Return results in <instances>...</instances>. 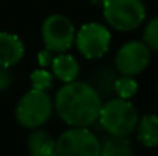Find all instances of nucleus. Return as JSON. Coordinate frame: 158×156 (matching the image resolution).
I'll return each instance as SVG.
<instances>
[{"instance_id":"obj_1","label":"nucleus","mask_w":158,"mask_h":156,"mask_svg":"<svg viewBox=\"0 0 158 156\" xmlns=\"http://www.w3.org/2000/svg\"><path fill=\"white\" fill-rule=\"evenodd\" d=\"M100 94L88 83H64L54 100L58 116L71 127H91L98 121L102 110Z\"/></svg>"},{"instance_id":"obj_2","label":"nucleus","mask_w":158,"mask_h":156,"mask_svg":"<svg viewBox=\"0 0 158 156\" xmlns=\"http://www.w3.org/2000/svg\"><path fill=\"white\" fill-rule=\"evenodd\" d=\"M138 112L134 107V104L129 100L123 98H112L103 103L98 122L102 129L107 135L115 136H129L135 132L138 124Z\"/></svg>"},{"instance_id":"obj_3","label":"nucleus","mask_w":158,"mask_h":156,"mask_svg":"<svg viewBox=\"0 0 158 156\" xmlns=\"http://www.w3.org/2000/svg\"><path fill=\"white\" fill-rule=\"evenodd\" d=\"M54 110V103L45 90L31 89L15 106V119L26 129H39L48 122Z\"/></svg>"},{"instance_id":"obj_4","label":"nucleus","mask_w":158,"mask_h":156,"mask_svg":"<svg viewBox=\"0 0 158 156\" xmlns=\"http://www.w3.org/2000/svg\"><path fill=\"white\" fill-rule=\"evenodd\" d=\"M103 17L110 28L129 32L144 22L146 6L141 0H105Z\"/></svg>"},{"instance_id":"obj_5","label":"nucleus","mask_w":158,"mask_h":156,"mask_svg":"<svg viewBox=\"0 0 158 156\" xmlns=\"http://www.w3.org/2000/svg\"><path fill=\"white\" fill-rule=\"evenodd\" d=\"M57 156H100V139L89 127H71L55 139Z\"/></svg>"},{"instance_id":"obj_6","label":"nucleus","mask_w":158,"mask_h":156,"mask_svg":"<svg viewBox=\"0 0 158 156\" xmlns=\"http://www.w3.org/2000/svg\"><path fill=\"white\" fill-rule=\"evenodd\" d=\"M42 40L45 49L63 54L75 43V28L72 22L61 14H51L42 25Z\"/></svg>"},{"instance_id":"obj_7","label":"nucleus","mask_w":158,"mask_h":156,"mask_svg":"<svg viewBox=\"0 0 158 156\" xmlns=\"http://www.w3.org/2000/svg\"><path fill=\"white\" fill-rule=\"evenodd\" d=\"M75 45L85 58H100L109 51L110 32L102 23H86L78 29V32H75Z\"/></svg>"},{"instance_id":"obj_8","label":"nucleus","mask_w":158,"mask_h":156,"mask_svg":"<svg viewBox=\"0 0 158 156\" xmlns=\"http://www.w3.org/2000/svg\"><path fill=\"white\" fill-rule=\"evenodd\" d=\"M151 63V49L144 42H127L115 54V69L121 75L135 77L141 74Z\"/></svg>"},{"instance_id":"obj_9","label":"nucleus","mask_w":158,"mask_h":156,"mask_svg":"<svg viewBox=\"0 0 158 156\" xmlns=\"http://www.w3.org/2000/svg\"><path fill=\"white\" fill-rule=\"evenodd\" d=\"M25 55V45L19 35L11 32H0V67H11L17 64Z\"/></svg>"},{"instance_id":"obj_10","label":"nucleus","mask_w":158,"mask_h":156,"mask_svg":"<svg viewBox=\"0 0 158 156\" xmlns=\"http://www.w3.org/2000/svg\"><path fill=\"white\" fill-rule=\"evenodd\" d=\"M26 149L29 156H57L55 139L42 129H34L29 133L26 139Z\"/></svg>"},{"instance_id":"obj_11","label":"nucleus","mask_w":158,"mask_h":156,"mask_svg":"<svg viewBox=\"0 0 158 156\" xmlns=\"http://www.w3.org/2000/svg\"><path fill=\"white\" fill-rule=\"evenodd\" d=\"M51 67H52L54 77L63 83L75 81V78L78 77V72H80V64L75 60V57H72L66 52L54 57Z\"/></svg>"},{"instance_id":"obj_12","label":"nucleus","mask_w":158,"mask_h":156,"mask_svg":"<svg viewBox=\"0 0 158 156\" xmlns=\"http://www.w3.org/2000/svg\"><path fill=\"white\" fill-rule=\"evenodd\" d=\"M135 132H137L138 141L144 147H148V149L158 147V116L157 115L149 113V115H144L143 118H140Z\"/></svg>"},{"instance_id":"obj_13","label":"nucleus","mask_w":158,"mask_h":156,"mask_svg":"<svg viewBox=\"0 0 158 156\" xmlns=\"http://www.w3.org/2000/svg\"><path fill=\"white\" fill-rule=\"evenodd\" d=\"M100 156H134V147L129 136L107 135L100 141Z\"/></svg>"},{"instance_id":"obj_14","label":"nucleus","mask_w":158,"mask_h":156,"mask_svg":"<svg viewBox=\"0 0 158 156\" xmlns=\"http://www.w3.org/2000/svg\"><path fill=\"white\" fill-rule=\"evenodd\" d=\"M117 69H112L109 66H102L98 67L94 75H92V87L102 95H110L114 94V87H115V81H117Z\"/></svg>"},{"instance_id":"obj_15","label":"nucleus","mask_w":158,"mask_h":156,"mask_svg":"<svg viewBox=\"0 0 158 156\" xmlns=\"http://www.w3.org/2000/svg\"><path fill=\"white\" fill-rule=\"evenodd\" d=\"M137 92H138V83L135 81L134 77H131V75H121V77L117 78L115 87H114V94L118 98L131 100L132 97H135Z\"/></svg>"},{"instance_id":"obj_16","label":"nucleus","mask_w":158,"mask_h":156,"mask_svg":"<svg viewBox=\"0 0 158 156\" xmlns=\"http://www.w3.org/2000/svg\"><path fill=\"white\" fill-rule=\"evenodd\" d=\"M31 84H32V89L46 92L48 89L52 87V74L48 72L46 69L34 70L31 74Z\"/></svg>"},{"instance_id":"obj_17","label":"nucleus","mask_w":158,"mask_h":156,"mask_svg":"<svg viewBox=\"0 0 158 156\" xmlns=\"http://www.w3.org/2000/svg\"><path fill=\"white\" fill-rule=\"evenodd\" d=\"M143 40L148 45V48L151 51L158 52V17L152 18L146 28H144V34H143Z\"/></svg>"},{"instance_id":"obj_18","label":"nucleus","mask_w":158,"mask_h":156,"mask_svg":"<svg viewBox=\"0 0 158 156\" xmlns=\"http://www.w3.org/2000/svg\"><path fill=\"white\" fill-rule=\"evenodd\" d=\"M52 60H54V52L48 51V49H43V51L39 54V64H40L42 67L49 66V64L52 63Z\"/></svg>"},{"instance_id":"obj_19","label":"nucleus","mask_w":158,"mask_h":156,"mask_svg":"<svg viewBox=\"0 0 158 156\" xmlns=\"http://www.w3.org/2000/svg\"><path fill=\"white\" fill-rule=\"evenodd\" d=\"M11 84V77L6 70V67H0V90L8 89Z\"/></svg>"},{"instance_id":"obj_20","label":"nucleus","mask_w":158,"mask_h":156,"mask_svg":"<svg viewBox=\"0 0 158 156\" xmlns=\"http://www.w3.org/2000/svg\"><path fill=\"white\" fill-rule=\"evenodd\" d=\"M103 2L105 0H92V3H102V5H103Z\"/></svg>"},{"instance_id":"obj_21","label":"nucleus","mask_w":158,"mask_h":156,"mask_svg":"<svg viewBox=\"0 0 158 156\" xmlns=\"http://www.w3.org/2000/svg\"><path fill=\"white\" fill-rule=\"evenodd\" d=\"M157 94H158V84H157Z\"/></svg>"}]
</instances>
